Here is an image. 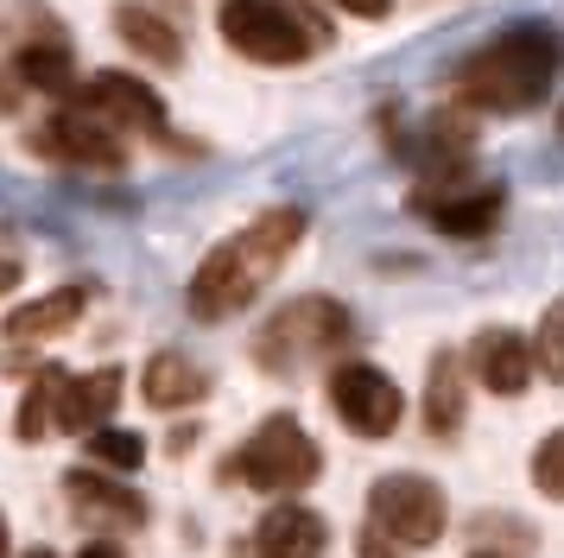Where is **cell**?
<instances>
[{
	"label": "cell",
	"mask_w": 564,
	"mask_h": 558,
	"mask_svg": "<svg viewBox=\"0 0 564 558\" xmlns=\"http://www.w3.org/2000/svg\"><path fill=\"white\" fill-rule=\"evenodd\" d=\"M305 242V210L299 203H273V210H260L248 228H235L229 242H216L204 254V267L191 273V318L197 324H223L235 311H248V304L267 292V279L280 273L292 248Z\"/></svg>",
	"instance_id": "1"
},
{
	"label": "cell",
	"mask_w": 564,
	"mask_h": 558,
	"mask_svg": "<svg viewBox=\"0 0 564 558\" xmlns=\"http://www.w3.org/2000/svg\"><path fill=\"white\" fill-rule=\"evenodd\" d=\"M558 64H564V39L552 25H539V20L508 25L476 57L457 64V101L488 108V115H527V108L545 101Z\"/></svg>",
	"instance_id": "2"
},
{
	"label": "cell",
	"mask_w": 564,
	"mask_h": 558,
	"mask_svg": "<svg viewBox=\"0 0 564 558\" xmlns=\"http://www.w3.org/2000/svg\"><path fill=\"white\" fill-rule=\"evenodd\" d=\"M216 32L229 39V51L254 57V64H305L330 39V25L299 0H223Z\"/></svg>",
	"instance_id": "3"
},
{
	"label": "cell",
	"mask_w": 564,
	"mask_h": 558,
	"mask_svg": "<svg viewBox=\"0 0 564 558\" xmlns=\"http://www.w3.org/2000/svg\"><path fill=\"white\" fill-rule=\"evenodd\" d=\"M349 336H356V318L336 299H324V292H305V299L280 304L254 330V362L267 375H299L305 362H324V355L349 350Z\"/></svg>",
	"instance_id": "4"
},
{
	"label": "cell",
	"mask_w": 564,
	"mask_h": 558,
	"mask_svg": "<svg viewBox=\"0 0 564 558\" xmlns=\"http://www.w3.org/2000/svg\"><path fill=\"white\" fill-rule=\"evenodd\" d=\"M235 476L248 482V489H260V495H299V489H311V482L324 476V451H317V438L292 412H273L235 451Z\"/></svg>",
	"instance_id": "5"
},
{
	"label": "cell",
	"mask_w": 564,
	"mask_h": 558,
	"mask_svg": "<svg viewBox=\"0 0 564 558\" xmlns=\"http://www.w3.org/2000/svg\"><path fill=\"white\" fill-rule=\"evenodd\" d=\"M368 527H381L393 546H437L451 527V502L432 476L393 470L368 489Z\"/></svg>",
	"instance_id": "6"
},
{
	"label": "cell",
	"mask_w": 564,
	"mask_h": 558,
	"mask_svg": "<svg viewBox=\"0 0 564 558\" xmlns=\"http://www.w3.org/2000/svg\"><path fill=\"white\" fill-rule=\"evenodd\" d=\"M32 152L52 159V165H77V172H121L128 147H121V127H108L89 108H57L45 127H32Z\"/></svg>",
	"instance_id": "7"
},
{
	"label": "cell",
	"mask_w": 564,
	"mask_h": 558,
	"mask_svg": "<svg viewBox=\"0 0 564 558\" xmlns=\"http://www.w3.org/2000/svg\"><path fill=\"white\" fill-rule=\"evenodd\" d=\"M330 412L356 431V438H393L400 419H406V394H400L393 375H381L375 362H336Z\"/></svg>",
	"instance_id": "8"
},
{
	"label": "cell",
	"mask_w": 564,
	"mask_h": 558,
	"mask_svg": "<svg viewBox=\"0 0 564 558\" xmlns=\"http://www.w3.org/2000/svg\"><path fill=\"white\" fill-rule=\"evenodd\" d=\"M77 108L102 115L108 127L121 133H165V101H159L153 83H140L133 71H96L89 83H77Z\"/></svg>",
	"instance_id": "9"
},
{
	"label": "cell",
	"mask_w": 564,
	"mask_h": 558,
	"mask_svg": "<svg viewBox=\"0 0 564 558\" xmlns=\"http://www.w3.org/2000/svg\"><path fill=\"white\" fill-rule=\"evenodd\" d=\"M469 368H476V380H482L488 394L513 400V394H527V380H533L539 362H533V343L520 330H482L469 343Z\"/></svg>",
	"instance_id": "10"
},
{
	"label": "cell",
	"mask_w": 564,
	"mask_h": 558,
	"mask_svg": "<svg viewBox=\"0 0 564 558\" xmlns=\"http://www.w3.org/2000/svg\"><path fill=\"white\" fill-rule=\"evenodd\" d=\"M330 546V527H324V514L305 502H280L260 514L254 527V552L260 558H324Z\"/></svg>",
	"instance_id": "11"
},
{
	"label": "cell",
	"mask_w": 564,
	"mask_h": 558,
	"mask_svg": "<svg viewBox=\"0 0 564 558\" xmlns=\"http://www.w3.org/2000/svg\"><path fill=\"white\" fill-rule=\"evenodd\" d=\"M501 210H508V197L495 184H482V191H419V216L432 228H444V235H457V242L488 235L501 223Z\"/></svg>",
	"instance_id": "12"
},
{
	"label": "cell",
	"mask_w": 564,
	"mask_h": 558,
	"mask_svg": "<svg viewBox=\"0 0 564 558\" xmlns=\"http://www.w3.org/2000/svg\"><path fill=\"white\" fill-rule=\"evenodd\" d=\"M64 495L83 521H108V527H147V495H133L128 482L102 476V470H70Z\"/></svg>",
	"instance_id": "13"
},
{
	"label": "cell",
	"mask_w": 564,
	"mask_h": 558,
	"mask_svg": "<svg viewBox=\"0 0 564 558\" xmlns=\"http://www.w3.org/2000/svg\"><path fill=\"white\" fill-rule=\"evenodd\" d=\"M121 387H128V375L121 368H96V375H70L64 380V400H57V431H102L108 412L121 406Z\"/></svg>",
	"instance_id": "14"
},
{
	"label": "cell",
	"mask_w": 564,
	"mask_h": 558,
	"mask_svg": "<svg viewBox=\"0 0 564 558\" xmlns=\"http://www.w3.org/2000/svg\"><path fill=\"white\" fill-rule=\"evenodd\" d=\"M83 304H89V292H83V286H57V292H45V299L7 311L0 336H7V343H45V336H64V330L83 318Z\"/></svg>",
	"instance_id": "15"
},
{
	"label": "cell",
	"mask_w": 564,
	"mask_h": 558,
	"mask_svg": "<svg viewBox=\"0 0 564 558\" xmlns=\"http://www.w3.org/2000/svg\"><path fill=\"white\" fill-rule=\"evenodd\" d=\"M140 394H147V406H159V412H178V406H197L209 394V375L191 355L159 350L153 362H147V375H140Z\"/></svg>",
	"instance_id": "16"
},
{
	"label": "cell",
	"mask_w": 564,
	"mask_h": 558,
	"mask_svg": "<svg viewBox=\"0 0 564 558\" xmlns=\"http://www.w3.org/2000/svg\"><path fill=\"white\" fill-rule=\"evenodd\" d=\"M115 32H121V45L140 51V57L159 64V71H178V64H184L178 25H165L153 7H115Z\"/></svg>",
	"instance_id": "17"
},
{
	"label": "cell",
	"mask_w": 564,
	"mask_h": 558,
	"mask_svg": "<svg viewBox=\"0 0 564 558\" xmlns=\"http://www.w3.org/2000/svg\"><path fill=\"white\" fill-rule=\"evenodd\" d=\"M425 431H432V438H457L463 431V362H457V350L432 355V375H425Z\"/></svg>",
	"instance_id": "18"
},
{
	"label": "cell",
	"mask_w": 564,
	"mask_h": 558,
	"mask_svg": "<svg viewBox=\"0 0 564 558\" xmlns=\"http://www.w3.org/2000/svg\"><path fill=\"white\" fill-rule=\"evenodd\" d=\"M7 71L20 76L26 89H45V96H77V64H70V45H64V39H39V45H26Z\"/></svg>",
	"instance_id": "19"
},
{
	"label": "cell",
	"mask_w": 564,
	"mask_h": 558,
	"mask_svg": "<svg viewBox=\"0 0 564 558\" xmlns=\"http://www.w3.org/2000/svg\"><path fill=\"white\" fill-rule=\"evenodd\" d=\"M64 368H57V362H45V368H39V375H32V387H26V400H20V419H13V431H20V438H45V431L57 426V400H64Z\"/></svg>",
	"instance_id": "20"
},
{
	"label": "cell",
	"mask_w": 564,
	"mask_h": 558,
	"mask_svg": "<svg viewBox=\"0 0 564 558\" xmlns=\"http://www.w3.org/2000/svg\"><path fill=\"white\" fill-rule=\"evenodd\" d=\"M89 463H102V470H140L147 463V438L140 431H121V426L89 431Z\"/></svg>",
	"instance_id": "21"
},
{
	"label": "cell",
	"mask_w": 564,
	"mask_h": 558,
	"mask_svg": "<svg viewBox=\"0 0 564 558\" xmlns=\"http://www.w3.org/2000/svg\"><path fill=\"white\" fill-rule=\"evenodd\" d=\"M533 362H539V375H552L564 387V299H552V304H545V318H539Z\"/></svg>",
	"instance_id": "22"
},
{
	"label": "cell",
	"mask_w": 564,
	"mask_h": 558,
	"mask_svg": "<svg viewBox=\"0 0 564 558\" xmlns=\"http://www.w3.org/2000/svg\"><path fill=\"white\" fill-rule=\"evenodd\" d=\"M533 489L545 502H564V426L533 451Z\"/></svg>",
	"instance_id": "23"
},
{
	"label": "cell",
	"mask_w": 564,
	"mask_h": 558,
	"mask_svg": "<svg viewBox=\"0 0 564 558\" xmlns=\"http://www.w3.org/2000/svg\"><path fill=\"white\" fill-rule=\"evenodd\" d=\"M469 539H495V546H508V558H527V552H533V527L501 521V514H476V521H469Z\"/></svg>",
	"instance_id": "24"
},
{
	"label": "cell",
	"mask_w": 564,
	"mask_h": 558,
	"mask_svg": "<svg viewBox=\"0 0 564 558\" xmlns=\"http://www.w3.org/2000/svg\"><path fill=\"white\" fill-rule=\"evenodd\" d=\"M356 558H406V546H393L381 527H368V533L356 539Z\"/></svg>",
	"instance_id": "25"
},
{
	"label": "cell",
	"mask_w": 564,
	"mask_h": 558,
	"mask_svg": "<svg viewBox=\"0 0 564 558\" xmlns=\"http://www.w3.org/2000/svg\"><path fill=\"white\" fill-rule=\"evenodd\" d=\"M330 7L356 13V20H387V13H393V0H330Z\"/></svg>",
	"instance_id": "26"
},
{
	"label": "cell",
	"mask_w": 564,
	"mask_h": 558,
	"mask_svg": "<svg viewBox=\"0 0 564 558\" xmlns=\"http://www.w3.org/2000/svg\"><path fill=\"white\" fill-rule=\"evenodd\" d=\"M77 558H128V552H121V546H115V539H89V546H83Z\"/></svg>",
	"instance_id": "27"
},
{
	"label": "cell",
	"mask_w": 564,
	"mask_h": 558,
	"mask_svg": "<svg viewBox=\"0 0 564 558\" xmlns=\"http://www.w3.org/2000/svg\"><path fill=\"white\" fill-rule=\"evenodd\" d=\"M13 286H20V260H7V254H0V292H13Z\"/></svg>",
	"instance_id": "28"
},
{
	"label": "cell",
	"mask_w": 564,
	"mask_h": 558,
	"mask_svg": "<svg viewBox=\"0 0 564 558\" xmlns=\"http://www.w3.org/2000/svg\"><path fill=\"white\" fill-rule=\"evenodd\" d=\"M0 558H13V533H7V514H0Z\"/></svg>",
	"instance_id": "29"
},
{
	"label": "cell",
	"mask_w": 564,
	"mask_h": 558,
	"mask_svg": "<svg viewBox=\"0 0 564 558\" xmlns=\"http://www.w3.org/2000/svg\"><path fill=\"white\" fill-rule=\"evenodd\" d=\"M26 558H57V552H52V546H32V552H26Z\"/></svg>",
	"instance_id": "30"
},
{
	"label": "cell",
	"mask_w": 564,
	"mask_h": 558,
	"mask_svg": "<svg viewBox=\"0 0 564 558\" xmlns=\"http://www.w3.org/2000/svg\"><path fill=\"white\" fill-rule=\"evenodd\" d=\"M469 558H508V552H469Z\"/></svg>",
	"instance_id": "31"
}]
</instances>
